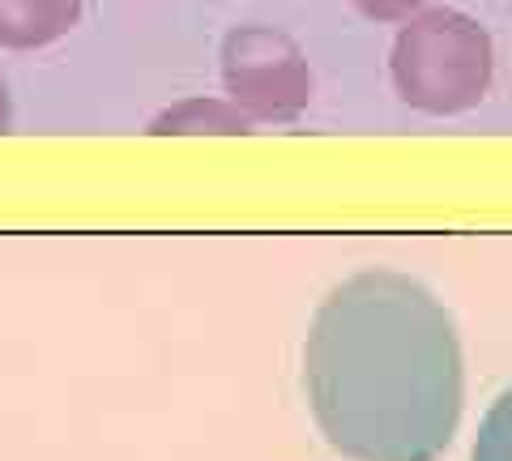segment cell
Returning <instances> with one entry per match:
<instances>
[{"label": "cell", "mask_w": 512, "mask_h": 461, "mask_svg": "<svg viewBox=\"0 0 512 461\" xmlns=\"http://www.w3.org/2000/svg\"><path fill=\"white\" fill-rule=\"evenodd\" d=\"M312 415L355 461H436L457 436L466 363L444 304L397 269L346 278L303 346Z\"/></svg>", "instance_id": "1"}, {"label": "cell", "mask_w": 512, "mask_h": 461, "mask_svg": "<svg viewBox=\"0 0 512 461\" xmlns=\"http://www.w3.org/2000/svg\"><path fill=\"white\" fill-rule=\"evenodd\" d=\"M389 73L406 107L423 116H461L487 99L495 43L470 13L423 9L397 30Z\"/></svg>", "instance_id": "2"}, {"label": "cell", "mask_w": 512, "mask_h": 461, "mask_svg": "<svg viewBox=\"0 0 512 461\" xmlns=\"http://www.w3.org/2000/svg\"><path fill=\"white\" fill-rule=\"evenodd\" d=\"M222 86L248 120L286 124L312 103V65L286 30L244 22L222 39Z\"/></svg>", "instance_id": "3"}, {"label": "cell", "mask_w": 512, "mask_h": 461, "mask_svg": "<svg viewBox=\"0 0 512 461\" xmlns=\"http://www.w3.org/2000/svg\"><path fill=\"white\" fill-rule=\"evenodd\" d=\"M82 22V0H0V47L35 52Z\"/></svg>", "instance_id": "4"}, {"label": "cell", "mask_w": 512, "mask_h": 461, "mask_svg": "<svg viewBox=\"0 0 512 461\" xmlns=\"http://www.w3.org/2000/svg\"><path fill=\"white\" fill-rule=\"evenodd\" d=\"M154 137H184V133H252V120L227 99H184L163 107L150 120Z\"/></svg>", "instance_id": "5"}, {"label": "cell", "mask_w": 512, "mask_h": 461, "mask_svg": "<svg viewBox=\"0 0 512 461\" xmlns=\"http://www.w3.org/2000/svg\"><path fill=\"white\" fill-rule=\"evenodd\" d=\"M470 461H512V389L495 397L483 423H478Z\"/></svg>", "instance_id": "6"}, {"label": "cell", "mask_w": 512, "mask_h": 461, "mask_svg": "<svg viewBox=\"0 0 512 461\" xmlns=\"http://www.w3.org/2000/svg\"><path fill=\"white\" fill-rule=\"evenodd\" d=\"M427 5V0H355V9L372 22H406Z\"/></svg>", "instance_id": "7"}, {"label": "cell", "mask_w": 512, "mask_h": 461, "mask_svg": "<svg viewBox=\"0 0 512 461\" xmlns=\"http://www.w3.org/2000/svg\"><path fill=\"white\" fill-rule=\"evenodd\" d=\"M9 124H13V99H9L5 77H0V133H9Z\"/></svg>", "instance_id": "8"}]
</instances>
